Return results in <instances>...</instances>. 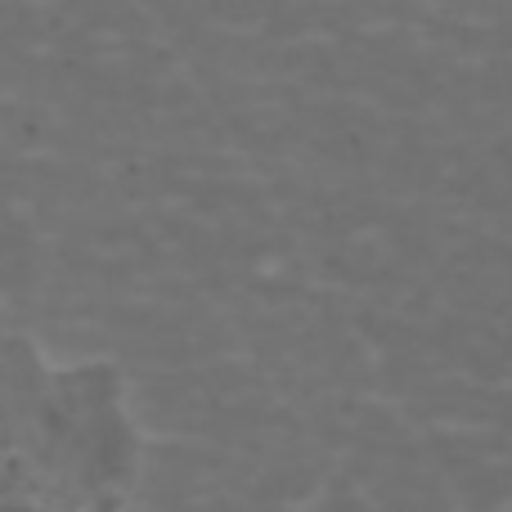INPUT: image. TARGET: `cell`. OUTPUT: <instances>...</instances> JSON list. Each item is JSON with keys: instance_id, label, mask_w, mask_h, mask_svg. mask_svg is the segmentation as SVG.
<instances>
[{"instance_id": "obj_1", "label": "cell", "mask_w": 512, "mask_h": 512, "mask_svg": "<svg viewBox=\"0 0 512 512\" xmlns=\"http://www.w3.org/2000/svg\"><path fill=\"white\" fill-rule=\"evenodd\" d=\"M140 436L104 360L50 364L0 333V512H122Z\"/></svg>"}]
</instances>
